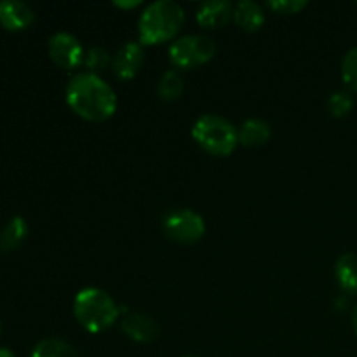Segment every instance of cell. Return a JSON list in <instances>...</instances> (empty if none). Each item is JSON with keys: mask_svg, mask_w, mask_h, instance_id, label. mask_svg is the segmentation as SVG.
Instances as JSON below:
<instances>
[{"mask_svg": "<svg viewBox=\"0 0 357 357\" xmlns=\"http://www.w3.org/2000/svg\"><path fill=\"white\" fill-rule=\"evenodd\" d=\"M66 105L84 121L105 122L117 110V94L101 75L80 72L70 79L65 91Z\"/></svg>", "mask_w": 357, "mask_h": 357, "instance_id": "1", "label": "cell"}, {"mask_svg": "<svg viewBox=\"0 0 357 357\" xmlns=\"http://www.w3.org/2000/svg\"><path fill=\"white\" fill-rule=\"evenodd\" d=\"M185 23L183 7L173 0H157L145 7L138 20L139 44L159 45L176 40Z\"/></svg>", "mask_w": 357, "mask_h": 357, "instance_id": "2", "label": "cell"}, {"mask_svg": "<svg viewBox=\"0 0 357 357\" xmlns=\"http://www.w3.org/2000/svg\"><path fill=\"white\" fill-rule=\"evenodd\" d=\"M121 312L117 302L105 289L94 286L80 289L73 298V316L89 333H101L114 326Z\"/></svg>", "mask_w": 357, "mask_h": 357, "instance_id": "3", "label": "cell"}, {"mask_svg": "<svg viewBox=\"0 0 357 357\" xmlns=\"http://www.w3.org/2000/svg\"><path fill=\"white\" fill-rule=\"evenodd\" d=\"M192 138L202 150L216 157H227L239 145L236 126L222 115L204 114L192 126Z\"/></svg>", "mask_w": 357, "mask_h": 357, "instance_id": "4", "label": "cell"}, {"mask_svg": "<svg viewBox=\"0 0 357 357\" xmlns=\"http://www.w3.org/2000/svg\"><path fill=\"white\" fill-rule=\"evenodd\" d=\"M167 54L176 70L197 68L215 58L216 44L208 35H183L171 42Z\"/></svg>", "mask_w": 357, "mask_h": 357, "instance_id": "5", "label": "cell"}, {"mask_svg": "<svg viewBox=\"0 0 357 357\" xmlns=\"http://www.w3.org/2000/svg\"><path fill=\"white\" fill-rule=\"evenodd\" d=\"M166 237L178 244H195L204 237V218L194 209H173L162 220Z\"/></svg>", "mask_w": 357, "mask_h": 357, "instance_id": "6", "label": "cell"}, {"mask_svg": "<svg viewBox=\"0 0 357 357\" xmlns=\"http://www.w3.org/2000/svg\"><path fill=\"white\" fill-rule=\"evenodd\" d=\"M49 56L63 70H75L84 65L86 51L75 35L68 31H58L49 38Z\"/></svg>", "mask_w": 357, "mask_h": 357, "instance_id": "7", "label": "cell"}, {"mask_svg": "<svg viewBox=\"0 0 357 357\" xmlns=\"http://www.w3.org/2000/svg\"><path fill=\"white\" fill-rule=\"evenodd\" d=\"M145 63V47L139 42L129 40L114 54L112 70L119 80L135 79Z\"/></svg>", "mask_w": 357, "mask_h": 357, "instance_id": "8", "label": "cell"}, {"mask_svg": "<svg viewBox=\"0 0 357 357\" xmlns=\"http://www.w3.org/2000/svg\"><path fill=\"white\" fill-rule=\"evenodd\" d=\"M121 328L128 338L138 344H150L159 337V324L146 314H126L121 319Z\"/></svg>", "mask_w": 357, "mask_h": 357, "instance_id": "9", "label": "cell"}, {"mask_svg": "<svg viewBox=\"0 0 357 357\" xmlns=\"http://www.w3.org/2000/svg\"><path fill=\"white\" fill-rule=\"evenodd\" d=\"M234 7L236 6L229 0H209V2L201 3L197 14H195V20H197L199 26L216 30L234 20Z\"/></svg>", "mask_w": 357, "mask_h": 357, "instance_id": "10", "label": "cell"}, {"mask_svg": "<svg viewBox=\"0 0 357 357\" xmlns=\"http://www.w3.org/2000/svg\"><path fill=\"white\" fill-rule=\"evenodd\" d=\"M35 21V13L28 3L20 0H2L0 2V24L9 31L26 30Z\"/></svg>", "mask_w": 357, "mask_h": 357, "instance_id": "11", "label": "cell"}, {"mask_svg": "<svg viewBox=\"0 0 357 357\" xmlns=\"http://www.w3.org/2000/svg\"><path fill=\"white\" fill-rule=\"evenodd\" d=\"M234 21L241 30L248 33H255L260 30L265 23L264 7L253 0H241L234 7Z\"/></svg>", "mask_w": 357, "mask_h": 357, "instance_id": "12", "label": "cell"}, {"mask_svg": "<svg viewBox=\"0 0 357 357\" xmlns=\"http://www.w3.org/2000/svg\"><path fill=\"white\" fill-rule=\"evenodd\" d=\"M239 135V143L244 146H261L271 139L272 128L264 119H248L237 129Z\"/></svg>", "mask_w": 357, "mask_h": 357, "instance_id": "13", "label": "cell"}, {"mask_svg": "<svg viewBox=\"0 0 357 357\" xmlns=\"http://www.w3.org/2000/svg\"><path fill=\"white\" fill-rule=\"evenodd\" d=\"M335 278L345 295H357V255L344 253L335 264Z\"/></svg>", "mask_w": 357, "mask_h": 357, "instance_id": "14", "label": "cell"}, {"mask_svg": "<svg viewBox=\"0 0 357 357\" xmlns=\"http://www.w3.org/2000/svg\"><path fill=\"white\" fill-rule=\"evenodd\" d=\"M28 236V225L26 220L23 216H14L10 222L0 232V250L10 253V251L17 250L23 244V241Z\"/></svg>", "mask_w": 357, "mask_h": 357, "instance_id": "15", "label": "cell"}, {"mask_svg": "<svg viewBox=\"0 0 357 357\" xmlns=\"http://www.w3.org/2000/svg\"><path fill=\"white\" fill-rule=\"evenodd\" d=\"M183 77L180 70H166L157 82V94L164 101H176L183 94Z\"/></svg>", "mask_w": 357, "mask_h": 357, "instance_id": "16", "label": "cell"}, {"mask_svg": "<svg viewBox=\"0 0 357 357\" xmlns=\"http://www.w3.org/2000/svg\"><path fill=\"white\" fill-rule=\"evenodd\" d=\"M30 357H79L75 349L59 338H45L35 345Z\"/></svg>", "mask_w": 357, "mask_h": 357, "instance_id": "17", "label": "cell"}, {"mask_svg": "<svg viewBox=\"0 0 357 357\" xmlns=\"http://www.w3.org/2000/svg\"><path fill=\"white\" fill-rule=\"evenodd\" d=\"M114 61V56H110V52L103 47H91L86 52V59H84V65H86L87 72L96 73L100 75L101 72L108 70V66H112Z\"/></svg>", "mask_w": 357, "mask_h": 357, "instance_id": "18", "label": "cell"}, {"mask_svg": "<svg viewBox=\"0 0 357 357\" xmlns=\"http://www.w3.org/2000/svg\"><path fill=\"white\" fill-rule=\"evenodd\" d=\"M352 108H354V100H352L351 93H347V91H335L328 98V112L333 117H347Z\"/></svg>", "mask_w": 357, "mask_h": 357, "instance_id": "19", "label": "cell"}, {"mask_svg": "<svg viewBox=\"0 0 357 357\" xmlns=\"http://www.w3.org/2000/svg\"><path fill=\"white\" fill-rule=\"evenodd\" d=\"M342 80L349 91L357 93V47L345 52L342 59Z\"/></svg>", "mask_w": 357, "mask_h": 357, "instance_id": "20", "label": "cell"}, {"mask_svg": "<svg viewBox=\"0 0 357 357\" xmlns=\"http://www.w3.org/2000/svg\"><path fill=\"white\" fill-rule=\"evenodd\" d=\"M265 7L272 10V13L282 14V16H289V14H298L300 10L305 9V0H271L265 2Z\"/></svg>", "mask_w": 357, "mask_h": 357, "instance_id": "21", "label": "cell"}, {"mask_svg": "<svg viewBox=\"0 0 357 357\" xmlns=\"http://www.w3.org/2000/svg\"><path fill=\"white\" fill-rule=\"evenodd\" d=\"M114 6L119 7V9L129 10V9H135V7H139L142 6V2H139V0H124V2H121V0H115Z\"/></svg>", "mask_w": 357, "mask_h": 357, "instance_id": "22", "label": "cell"}, {"mask_svg": "<svg viewBox=\"0 0 357 357\" xmlns=\"http://www.w3.org/2000/svg\"><path fill=\"white\" fill-rule=\"evenodd\" d=\"M0 357H16V356H14V352L10 351V349L0 347Z\"/></svg>", "mask_w": 357, "mask_h": 357, "instance_id": "23", "label": "cell"}, {"mask_svg": "<svg viewBox=\"0 0 357 357\" xmlns=\"http://www.w3.org/2000/svg\"><path fill=\"white\" fill-rule=\"evenodd\" d=\"M352 328H354V333L357 338V305L354 307V312H352Z\"/></svg>", "mask_w": 357, "mask_h": 357, "instance_id": "24", "label": "cell"}, {"mask_svg": "<svg viewBox=\"0 0 357 357\" xmlns=\"http://www.w3.org/2000/svg\"><path fill=\"white\" fill-rule=\"evenodd\" d=\"M181 357H199V356H181Z\"/></svg>", "mask_w": 357, "mask_h": 357, "instance_id": "25", "label": "cell"}, {"mask_svg": "<svg viewBox=\"0 0 357 357\" xmlns=\"http://www.w3.org/2000/svg\"><path fill=\"white\" fill-rule=\"evenodd\" d=\"M0 328H2V326H0Z\"/></svg>", "mask_w": 357, "mask_h": 357, "instance_id": "26", "label": "cell"}]
</instances>
